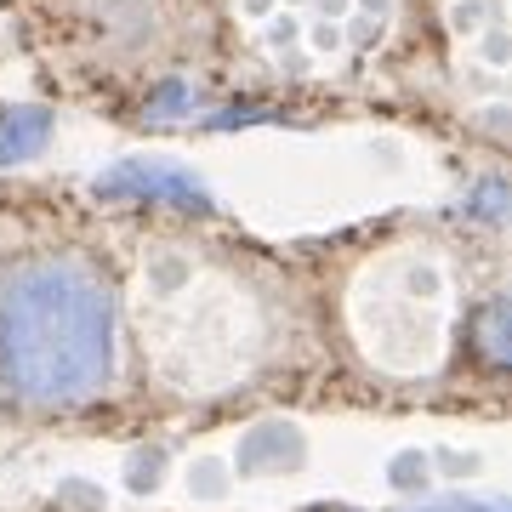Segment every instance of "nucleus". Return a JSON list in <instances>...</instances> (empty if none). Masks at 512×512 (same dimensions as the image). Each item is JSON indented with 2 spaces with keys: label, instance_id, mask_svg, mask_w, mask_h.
Returning <instances> with one entry per match:
<instances>
[{
  "label": "nucleus",
  "instance_id": "obj_1",
  "mask_svg": "<svg viewBox=\"0 0 512 512\" xmlns=\"http://www.w3.org/2000/svg\"><path fill=\"white\" fill-rule=\"evenodd\" d=\"M0 376L29 404H74L114 376V302L86 268L35 262L0 285Z\"/></svg>",
  "mask_w": 512,
  "mask_h": 512
},
{
  "label": "nucleus",
  "instance_id": "obj_2",
  "mask_svg": "<svg viewBox=\"0 0 512 512\" xmlns=\"http://www.w3.org/2000/svg\"><path fill=\"white\" fill-rule=\"evenodd\" d=\"M97 194L103 200H137V205H177V211H205L211 194L194 171L183 165H165V160H120L114 171L97 177Z\"/></svg>",
  "mask_w": 512,
  "mask_h": 512
},
{
  "label": "nucleus",
  "instance_id": "obj_3",
  "mask_svg": "<svg viewBox=\"0 0 512 512\" xmlns=\"http://www.w3.org/2000/svg\"><path fill=\"white\" fill-rule=\"evenodd\" d=\"M52 137V120L40 109H0V165L35 160Z\"/></svg>",
  "mask_w": 512,
  "mask_h": 512
},
{
  "label": "nucleus",
  "instance_id": "obj_4",
  "mask_svg": "<svg viewBox=\"0 0 512 512\" xmlns=\"http://www.w3.org/2000/svg\"><path fill=\"white\" fill-rule=\"evenodd\" d=\"M279 427H256L251 439L239 444V467L245 473H256V467H279V461H296L302 456V439H296V427L285 433V444H274Z\"/></svg>",
  "mask_w": 512,
  "mask_h": 512
},
{
  "label": "nucleus",
  "instance_id": "obj_5",
  "mask_svg": "<svg viewBox=\"0 0 512 512\" xmlns=\"http://www.w3.org/2000/svg\"><path fill=\"white\" fill-rule=\"evenodd\" d=\"M188 103H194V97H188L183 86H165V92L154 97V103H148V114H154V120H165L171 109H188Z\"/></svg>",
  "mask_w": 512,
  "mask_h": 512
},
{
  "label": "nucleus",
  "instance_id": "obj_6",
  "mask_svg": "<svg viewBox=\"0 0 512 512\" xmlns=\"http://www.w3.org/2000/svg\"><path fill=\"white\" fill-rule=\"evenodd\" d=\"M495 325H501V302L484 313V353H490L495 365H501V330H495Z\"/></svg>",
  "mask_w": 512,
  "mask_h": 512
}]
</instances>
